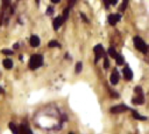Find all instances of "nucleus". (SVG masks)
Here are the masks:
<instances>
[{
  "mask_svg": "<svg viewBox=\"0 0 149 134\" xmlns=\"http://www.w3.org/2000/svg\"><path fill=\"white\" fill-rule=\"evenodd\" d=\"M65 121L66 116L54 106L45 107L34 117L35 124L41 130L45 131L60 130Z\"/></svg>",
  "mask_w": 149,
  "mask_h": 134,
  "instance_id": "1",
  "label": "nucleus"
},
{
  "mask_svg": "<svg viewBox=\"0 0 149 134\" xmlns=\"http://www.w3.org/2000/svg\"><path fill=\"white\" fill-rule=\"evenodd\" d=\"M43 65V56L41 54H33L29 60V69L31 70H36Z\"/></svg>",
  "mask_w": 149,
  "mask_h": 134,
  "instance_id": "2",
  "label": "nucleus"
},
{
  "mask_svg": "<svg viewBox=\"0 0 149 134\" xmlns=\"http://www.w3.org/2000/svg\"><path fill=\"white\" fill-rule=\"evenodd\" d=\"M134 92L136 93V96L132 98V102L133 104L135 105H141L145 103V97H144V93L143 90L141 89L140 86H137L134 89Z\"/></svg>",
  "mask_w": 149,
  "mask_h": 134,
  "instance_id": "3",
  "label": "nucleus"
},
{
  "mask_svg": "<svg viewBox=\"0 0 149 134\" xmlns=\"http://www.w3.org/2000/svg\"><path fill=\"white\" fill-rule=\"evenodd\" d=\"M133 43H134V46L141 53H147V50H148V47L147 45L145 43V41L139 36H136L133 38Z\"/></svg>",
  "mask_w": 149,
  "mask_h": 134,
  "instance_id": "4",
  "label": "nucleus"
},
{
  "mask_svg": "<svg viewBox=\"0 0 149 134\" xmlns=\"http://www.w3.org/2000/svg\"><path fill=\"white\" fill-rule=\"evenodd\" d=\"M94 53H95V63H97L103 56L105 55L104 49L101 44H98L94 47Z\"/></svg>",
  "mask_w": 149,
  "mask_h": 134,
  "instance_id": "5",
  "label": "nucleus"
},
{
  "mask_svg": "<svg viewBox=\"0 0 149 134\" xmlns=\"http://www.w3.org/2000/svg\"><path fill=\"white\" fill-rule=\"evenodd\" d=\"M110 110L113 114H119V113L125 112L127 110H132V109L125 104H118V105H115V106L111 107Z\"/></svg>",
  "mask_w": 149,
  "mask_h": 134,
  "instance_id": "6",
  "label": "nucleus"
},
{
  "mask_svg": "<svg viewBox=\"0 0 149 134\" xmlns=\"http://www.w3.org/2000/svg\"><path fill=\"white\" fill-rule=\"evenodd\" d=\"M119 79H120L119 73H118L117 69H114L112 73H111V78H110L111 84L112 85H117L118 83V82H119Z\"/></svg>",
  "mask_w": 149,
  "mask_h": 134,
  "instance_id": "7",
  "label": "nucleus"
},
{
  "mask_svg": "<svg viewBox=\"0 0 149 134\" xmlns=\"http://www.w3.org/2000/svg\"><path fill=\"white\" fill-rule=\"evenodd\" d=\"M18 134H33L32 130L27 124H21L18 130Z\"/></svg>",
  "mask_w": 149,
  "mask_h": 134,
  "instance_id": "8",
  "label": "nucleus"
},
{
  "mask_svg": "<svg viewBox=\"0 0 149 134\" xmlns=\"http://www.w3.org/2000/svg\"><path fill=\"white\" fill-rule=\"evenodd\" d=\"M123 74H124V77L125 80L127 81H131L133 77V73L132 71V69L129 68L128 66L125 67L124 69H123Z\"/></svg>",
  "mask_w": 149,
  "mask_h": 134,
  "instance_id": "9",
  "label": "nucleus"
},
{
  "mask_svg": "<svg viewBox=\"0 0 149 134\" xmlns=\"http://www.w3.org/2000/svg\"><path fill=\"white\" fill-rule=\"evenodd\" d=\"M120 19H121V16H120L119 14H111V15L108 17V22H109V24L111 25V26L116 25Z\"/></svg>",
  "mask_w": 149,
  "mask_h": 134,
  "instance_id": "10",
  "label": "nucleus"
},
{
  "mask_svg": "<svg viewBox=\"0 0 149 134\" xmlns=\"http://www.w3.org/2000/svg\"><path fill=\"white\" fill-rule=\"evenodd\" d=\"M29 43H30L31 47H39L40 44V38H39L37 35H32V36L30 37Z\"/></svg>",
  "mask_w": 149,
  "mask_h": 134,
  "instance_id": "11",
  "label": "nucleus"
},
{
  "mask_svg": "<svg viewBox=\"0 0 149 134\" xmlns=\"http://www.w3.org/2000/svg\"><path fill=\"white\" fill-rule=\"evenodd\" d=\"M63 22H64V20H63V19H62V16H61V17L59 16V17L55 18L54 20V22H53L54 29V30H58V29L61 27V26L62 25Z\"/></svg>",
  "mask_w": 149,
  "mask_h": 134,
  "instance_id": "12",
  "label": "nucleus"
},
{
  "mask_svg": "<svg viewBox=\"0 0 149 134\" xmlns=\"http://www.w3.org/2000/svg\"><path fill=\"white\" fill-rule=\"evenodd\" d=\"M131 111H132V117H133L134 119L141 120V121H146V120L147 119V117H144V116L140 115L139 112H137V111H136V110H132Z\"/></svg>",
  "mask_w": 149,
  "mask_h": 134,
  "instance_id": "13",
  "label": "nucleus"
},
{
  "mask_svg": "<svg viewBox=\"0 0 149 134\" xmlns=\"http://www.w3.org/2000/svg\"><path fill=\"white\" fill-rule=\"evenodd\" d=\"M3 66L6 69H12L13 67V61L11 59H6L3 60Z\"/></svg>",
  "mask_w": 149,
  "mask_h": 134,
  "instance_id": "14",
  "label": "nucleus"
},
{
  "mask_svg": "<svg viewBox=\"0 0 149 134\" xmlns=\"http://www.w3.org/2000/svg\"><path fill=\"white\" fill-rule=\"evenodd\" d=\"M115 60H116V62H117V64H118V65H123V64H124V62H125V59H124V57H123L121 54H119V53H118V54H117V56L115 57Z\"/></svg>",
  "mask_w": 149,
  "mask_h": 134,
  "instance_id": "15",
  "label": "nucleus"
},
{
  "mask_svg": "<svg viewBox=\"0 0 149 134\" xmlns=\"http://www.w3.org/2000/svg\"><path fill=\"white\" fill-rule=\"evenodd\" d=\"M9 128H10V130L12 131V132H13V134H18V130H19V128L15 125L14 123H13V122L9 123Z\"/></svg>",
  "mask_w": 149,
  "mask_h": 134,
  "instance_id": "16",
  "label": "nucleus"
},
{
  "mask_svg": "<svg viewBox=\"0 0 149 134\" xmlns=\"http://www.w3.org/2000/svg\"><path fill=\"white\" fill-rule=\"evenodd\" d=\"M82 70H83V63L81 61H78L76 65V73L79 74L82 72Z\"/></svg>",
  "mask_w": 149,
  "mask_h": 134,
  "instance_id": "17",
  "label": "nucleus"
},
{
  "mask_svg": "<svg viewBox=\"0 0 149 134\" xmlns=\"http://www.w3.org/2000/svg\"><path fill=\"white\" fill-rule=\"evenodd\" d=\"M68 16H69V8H66L63 11V13H62V19H63V20L66 21L68 19Z\"/></svg>",
  "mask_w": 149,
  "mask_h": 134,
  "instance_id": "18",
  "label": "nucleus"
},
{
  "mask_svg": "<svg viewBox=\"0 0 149 134\" xmlns=\"http://www.w3.org/2000/svg\"><path fill=\"white\" fill-rule=\"evenodd\" d=\"M108 53H109V54H110L112 58H115V57L117 56V54H118V53L116 52V50H115L114 47H110V48L108 49Z\"/></svg>",
  "mask_w": 149,
  "mask_h": 134,
  "instance_id": "19",
  "label": "nucleus"
},
{
  "mask_svg": "<svg viewBox=\"0 0 149 134\" xmlns=\"http://www.w3.org/2000/svg\"><path fill=\"white\" fill-rule=\"evenodd\" d=\"M48 47H61L60 44L56 41V40H51L49 43H48Z\"/></svg>",
  "mask_w": 149,
  "mask_h": 134,
  "instance_id": "20",
  "label": "nucleus"
},
{
  "mask_svg": "<svg viewBox=\"0 0 149 134\" xmlns=\"http://www.w3.org/2000/svg\"><path fill=\"white\" fill-rule=\"evenodd\" d=\"M128 1H129V0H123V3H122L121 6L119 7V9H120L122 12H124V11L126 9V7H127V4H128Z\"/></svg>",
  "mask_w": 149,
  "mask_h": 134,
  "instance_id": "21",
  "label": "nucleus"
},
{
  "mask_svg": "<svg viewBox=\"0 0 149 134\" xmlns=\"http://www.w3.org/2000/svg\"><path fill=\"white\" fill-rule=\"evenodd\" d=\"M104 69H108V68H109V66H110V61H109V60H108V58H107L106 55H104Z\"/></svg>",
  "mask_w": 149,
  "mask_h": 134,
  "instance_id": "22",
  "label": "nucleus"
},
{
  "mask_svg": "<svg viewBox=\"0 0 149 134\" xmlns=\"http://www.w3.org/2000/svg\"><path fill=\"white\" fill-rule=\"evenodd\" d=\"M2 53L11 55V54H13V52L12 50H9V49H4V50H2Z\"/></svg>",
  "mask_w": 149,
  "mask_h": 134,
  "instance_id": "23",
  "label": "nucleus"
},
{
  "mask_svg": "<svg viewBox=\"0 0 149 134\" xmlns=\"http://www.w3.org/2000/svg\"><path fill=\"white\" fill-rule=\"evenodd\" d=\"M53 13H54V8L51 7V6H49L47 8V15H52Z\"/></svg>",
  "mask_w": 149,
  "mask_h": 134,
  "instance_id": "24",
  "label": "nucleus"
},
{
  "mask_svg": "<svg viewBox=\"0 0 149 134\" xmlns=\"http://www.w3.org/2000/svg\"><path fill=\"white\" fill-rule=\"evenodd\" d=\"M76 3H77V0H68V5H69V7H73Z\"/></svg>",
  "mask_w": 149,
  "mask_h": 134,
  "instance_id": "25",
  "label": "nucleus"
},
{
  "mask_svg": "<svg viewBox=\"0 0 149 134\" xmlns=\"http://www.w3.org/2000/svg\"><path fill=\"white\" fill-rule=\"evenodd\" d=\"M81 16H82V19H84V21H85V22H89V20H88V19H87V17H86V15H84V13H81Z\"/></svg>",
  "mask_w": 149,
  "mask_h": 134,
  "instance_id": "26",
  "label": "nucleus"
},
{
  "mask_svg": "<svg viewBox=\"0 0 149 134\" xmlns=\"http://www.w3.org/2000/svg\"><path fill=\"white\" fill-rule=\"evenodd\" d=\"M60 1H61V0H51V2L54 3V4H58Z\"/></svg>",
  "mask_w": 149,
  "mask_h": 134,
  "instance_id": "27",
  "label": "nucleus"
},
{
  "mask_svg": "<svg viewBox=\"0 0 149 134\" xmlns=\"http://www.w3.org/2000/svg\"><path fill=\"white\" fill-rule=\"evenodd\" d=\"M13 47H14L15 49H18V48L19 47V44H18V43H17V44H15V45L13 46Z\"/></svg>",
  "mask_w": 149,
  "mask_h": 134,
  "instance_id": "28",
  "label": "nucleus"
},
{
  "mask_svg": "<svg viewBox=\"0 0 149 134\" xmlns=\"http://www.w3.org/2000/svg\"><path fill=\"white\" fill-rule=\"evenodd\" d=\"M68 134H74V133H73V132H69Z\"/></svg>",
  "mask_w": 149,
  "mask_h": 134,
  "instance_id": "29",
  "label": "nucleus"
},
{
  "mask_svg": "<svg viewBox=\"0 0 149 134\" xmlns=\"http://www.w3.org/2000/svg\"><path fill=\"white\" fill-rule=\"evenodd\" d=\"M39 1H40V0H36V2H37V3H39Z\"/></svg>",
  "mask_w": 149,
  "mask_h": 134,
  "instance_id": "30",
  "label": "nucleus"
}]
</instances>
